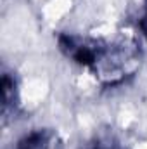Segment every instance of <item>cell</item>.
Instances as JSON below:
<instances>
[{
    "label": "cell",
    "instance_id": "obj_5",
    "mask_svg": "<svg viewBox=\"0 0 147 149\" xmlns=\"http://www.w3.org/2000/svg\"><path fill=\"white\" fill-rule=\"evenodd\" d=\"M137 30H139L140 37L147 40V0H142V9L137 17Z\"/></svg>",
    "mask_w": 147,
    "mask_h": 149
},
{
    "label": "cell",
    "instance_id": "obj_1",
    "mask_svg": "<svg viewBox=\"0 0 147 149\" xmlns=\"http://www.w3.org/2000/svg\"><path fill=\"white\" fill-rule=\"evenodd\" d=\"M57 47L64 57L87 70L102 87H119L132 80L142 64L140 43L133 38H92L59 33Z\"/></svg>",
    "mask_w": 147,
    "mask_h": 149
},
{
    "label": "cell",
    "instance_id": "obj_3",
    "mask_svg": "<svg viewBox=\"0 0 147 149\" xmlns=\"http://www.w3.org/2000/svg\"><path fill=\"white\" fill-rule=\"evenodd\" d=\"M14 149H64V141L54 128H33L24 134Z\"/></svg>",
    "mask_w": 147,
    "mask_h": 149
},
{
    "label": "cell",
    "instance_id": "obj_4",
    "mask_svg": "<svg viewBox=\"0 0 147 149\" xmlns=\"http://www.w3.org/2000/svg\"><path fill=\"white\" fill-rule=\"evenodd\" d=\"M85 149H125L114 137H97Z\"/></svg>",
    "mask_w": 147,
    "mask_h": 149
},
{
    "label": "cell",
    "instance_id": "obj_2",
    "mask_svg": "<svg viewBox=\"0 0 147 149\" xmlns=\"http://www.w3.org/2000/svg\"><path fill=\"white\" fill-rule=\"evenodd\" d=\"M0 102H2V120L7 125L19 113V85L16 74L9 70L2 71L0 80Z\"/></svg>",
    "mask_w": 147,
    "mask_h": 149
}]
</instances>
